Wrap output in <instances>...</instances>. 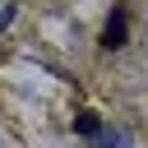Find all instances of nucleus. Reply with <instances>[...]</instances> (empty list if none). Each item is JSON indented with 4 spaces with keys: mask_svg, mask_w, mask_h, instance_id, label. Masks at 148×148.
I'll return each instance as SVG.
<instances>
[{
    "mask_svg": "<svg viewBox=\"0 0 148 148\" xmlns=\"http://www.w3.org/2000/svg\"><path fill=\"white\" fill-rule=\"evenodd\" d=\"M125 37H130V14H125V9H111L106 28H102V46L116 51V46H125Z\"/></svg>",
    "mask_w": 148,
    "mask_h": 148,
    "instance_id": "1",
    "label": "nucleus"
},
{
    "mask_svg": "<svg viewBox=\"0 0 148 148\" xmlns=\"http://www.w3.org/2000/svg\"><path fill=\"white\" fill-rule=\"evenodd\" d=\"M97 148H134V139L125 130H102L97 134Z\"/></svg>",
    "mask_w": 148,
    "mask_h": 148,
    "instance_id": "2",
    "label": "nucleus"
},
{
    "mask_svg": "<svg viewBox=\"0 0 148 148\" xmlns=\"http://www.w3.org/2000/svg\"><path fill=\"white\" fill-rule=\"evenodd\" d=\"M74 130L88 134V139H97V134H102V120H97L92 111H79V116H74Z\"/></svg>",
    "mask_w": 148,
    "mask_h": 148,
    "instance_id": "3",
    "label": "nucleus"
}]
</instances>
